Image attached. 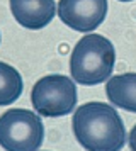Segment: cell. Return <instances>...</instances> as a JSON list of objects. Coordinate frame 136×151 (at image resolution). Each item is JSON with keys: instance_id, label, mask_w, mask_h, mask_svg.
I'll use <instances>...</instances> for the list:
<instances>
[{"instance_id": "1", "label": "cell", "mask_w": 136, "mask_h": 151, "mask_svg": "<svg viewBox=\"0 0 136 151\" xmlns=\"http://www.w3.org/2000/svg\"><path fill=\"white\" fill-rule=\"evenodd\" d=\"M77 141L88 151H117L126 143V131L114 107L102 102H88L73 116Z\"/></svg>"}, {"instance_id": "2", "label": "cell", "mask_w": 136, "mask_h": 151, "mask_svg": "<svg viewBox=\"0 0 136 151\" xmlns=\"http://www.w3.org/2000/svg\"><path fill=\"white\" fill-rule=\"evenodd\" d=\"M116 51L107 37L87 34L75 44L70 56V73L80 85H97L109 80L114 70Z\"/></svg>"}, {"instance_id": "3", "label": "cell", "mask_w": 136, "mask_h": 151, "mask_svg": "<svg viewBox=\"0 0 136 151\" xmlns=\"http://www.w3.org/2000/svg\"><path fill=\"white\" fill-rule=\"evenodd\" d=\"M44 139L41 117L27 109H10L0 116V146L9 151L39 150Z\"/></svg>"}, {"instance_id": "4", "label": "cell", "mask_w": 136, "mask_h": 151, "mask_svg": "<svg viewBox=\"0 0 136 151\" xmlns=\"http://www.w3.org/2000/svg\"><path fill=\"white\" fill-rule=\"evenodd\" d=\"M31 102L39 116H68L77 105V87L65 75H46L36 82L31 92Z\"/></svg>"}, {"instance_id": "5", "label": "cell", "mask_w": 136, "mask_h": 151, "mask_svg": "<svg viewBox=\"0 0 136 151\" xmlns=\"http://www.w3.org/2000/svg\"><path fill=\"white\" fill-rule=\"evenodd\" d=\"M56 12L68 27L78 32H92L106 19L107 0H60Z\"/></svg>"}, {"instance_id": "6", "label": "cell", "mask_w": 136, "mask_h": 151, "mask_svg": "<svg viewBox=\"0 0 136 151\" xmlns=\"http://www.w3.org/2000/svg\"><path fill=\"white\" fill-rule=\"evenodd\" d=\"M10 10L22 27L38 31L54 19L56 4L54 0H10Z\"/></svg>"}, {"instance_id": "7", "label": "cell", "mask_w": 136, "mask_h": 151, "mask_svg": "<svg viewBox=\"0 0 136 151\" xmlns=\"http://www.w3.org/2000/svg\"><path fill=\"white\" fill-rule=\"evenodd\" d=\"M106 95L116 107L136 112V73L111 76L106 85Z\"/></svg>"}, {"instance_id": "8", "label": "cell", "mask_w": 136, "mask_h": 151, "mask_svg": "<svg viewBox=\"0 0 136 151\" xmlns=\"http://www.w3.org/2000/svg\"><path fill=\"white\" fill-rule=\"evenodd\" d=\"M22 93V76L19 71L0 61V105H9L15 102Z\"/></svg>"}, {"instance_id": "9", "label": "cell", "mask_w": 136, "mask_h": 151, "mask_svg": "<svg viewBox=\"0 0 136 151\" xmlns=\"http://www.w3.org/2000/svg\"><path fill=\"white\" fill-rule=\"evenodd\" d=\"M129 148L136 151V126L131 129V134H129Z\"/></svg>"}, {"instance_id": "10", "label": "cell", "mask_w": 136, "mask_h": 151, "mask_svg": "<svg viewBox=\"0 0 136 151\" xmlns=\"http://www.w3.org/2000/svg\"><path fill=\"white\" fill-rule=\"evenodd\" d=\"M121 2H131V0H121Z\"/></svg>"}]
</instances>
